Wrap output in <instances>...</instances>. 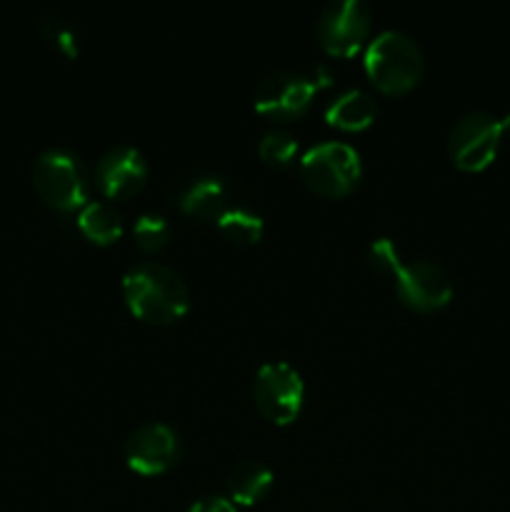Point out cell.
<instances>
[{
	"mask_svg": "<svg viewBox=\"0 0 510 512\" xmlns=\"http://www.w3.org/2000/svg\"><path fill=\"white\" fill-rule=\"evenodd\" d=\"M123 298L135 318L155 325L175 323L190 308L185 280L173 268L155 260L133 263L125 270Z\"/></svg>",
	"mask_w": 510,
	"mask_h": 512,
	"instance_id": "obj_1",
	"label": "cell"
},
{
	"mask_svg": "<svg viewBox=\"0 0 510 512\" xmlns=\"http://www.w3.org/2000/svg\"><path fill=\"white\" fill-rule=\"evenodd\" d=\"M365 73L383 93L400 95L420 83L425 73V55L418 40L403 30H380L365 48Z\"/></svg>",
	"mask_w": 510,
	"mask_h": 512,
	"instance_id": "obj_2",
	"label": "cell"
},
{
	"mask_svg": "<svg viewBox=\"0 0 510 512\" xmlns=\"http://www.w3.org/2000/svg\"><path fill=\"white\" fill-rule=\"evenodd\" d=\"M33 185L50 208L60 213H73L90 200L93 178L73 150L53 145L35 155Z\"/></svg>",
	"mask_w": 510,
	"mask_h": 512,
	"instance_id": "obj_3",
	"label": "cell"
},
{
	"mask_svg": "<svg viewBox=\"0 0 510 512\" xmlns=\"http://www.w3.org/2000/svg\"><path fill=\"white\" fill-rule=\"evenodd\" d=\"M363 163L360 153L340 140L313 145L300 158V178L310 190L325 198H343L358 185Z\"/></svg>",
	"mask_w": 510,
	"mask_h": 512,
	"instance_id": "obj_4",
	"label": "cell"
},
{
	"mask_svg": "<svg viewBox=\"0 0 510 512\" xmlns=\"http://www.w3.org/2000/svg\"><path fill=\"white\" fill-rule=\"evenodd\" d=\"M253 400L265 420L273 425H290L303 408L305 383L290 363L270 360L255 373Z\"/></svg>",
	"mask_w": 510,
	"mask_h": 512,
	"instance_id": "obj_5",
	"label": "cell"
},
{
	"mask_svg": "<svg viewBox=\"0 0 510 512\" xmlns=\"http://www.w3.org/2000/svg\"><path fill=\"white\" fill-rule=\"evenodd\" d=\"M370 25H373V10L365 0H330L320 10L315 35L325 53L348 58L363 48Z\"/></svg>",
	"mask_w": 510,
	"mask_h": 512,
	"instance_id": "obj_6",
	"label": "cell"
},
{
	"mask_svg": "<svg viewBox=\"0 0 510 512\" xmlns=\"http://www.w3.org/2000/svg\"><path fill=\"white\" fill-rule=\"evenodd\" d=\"M503 138V125L485 110H470L455 120L448 135V155L465 173H478L495 160Z\"/></svg>",
	"mask_w": 510,
	"mask_h": 512,
	"instance_id": "obj_7",
	"label": "cell"
},
{
	"mask_svg": "<svg viewBox=\"0 0 510 512\" xmlns=\"http://www.w3.org/2000/svg\"><path fill=\"white\" fill-rule=\"evenodd\" d=\"M318 85L295 70H275L265 75L253 95V105L260 115L273 120L300 118L313 103Z\"/></svg>",
	"mask_w": 510,
	"mask_h": 512,
	"instance_id": "obj_8",
	"label": "cell"
},
{
	"mask_svg": "<svg viewBox=\"0 0 510 512\" xmlns=\"http://www.w3.org/2000/svg\"><path fill=\"white\" fill-rule=\"evenodd\" d=\"M395 278V293L408 308L418 313H435L453 298L450 275L433 260H410L400 265Z\"/></svg>",
	"mask_w": 510,
	"mask_h": 512,
	"instance_id": "obj_9",
	"label": "cell"
},
{
	"mask_svg": "<svg viewBox=\"0 0 510 512\" xmlns=\"http://www.w3.org/2000/svg\"><path fill=\"white\" fill-rule=\"evenodd\" d=\"M180 458V435L168 423L138 425L125 438V460L140 475H160L173 468Z\"/></svg>",
	"mask_w": 510,
	"mask_h": 512,
	"instance_id": "obj_10",
	"label": "cell"
},
{
	"mask_svg": "<svg viewBox=\"0 0 510 512\" xmlns=\"http://www.w3.org/2000/svg\"><path fill=\"white\" fill-rule=\"evenodd\" d=\"M148 160L133 145H110L95 165V185L110 200L140 193L148 180Z\"/></svg>",
	"mask_w": 510,
	"mask_h": 512,
	"instance_id": "obj_11",
	"label": "cell"
},
{
	"mask_svg": "<svg viewBox=\"0 0 510 512\" xmlns=\"http://www.w3.org/2000/svg\"><path fill=\"white\" fill-rule=\"evenodd\" d=\"M178 205L195 218L218 220L230 208V188L220 175H195L178 190Z\"/></svg>",
	"mask_w": 510,
	"mask_h": 512,
	"instance_id": "obj_12",
	"label": "cell"
},
{
	"mask_svg": "<svg viewBox=\"0 0 510 512\" xmlns=\"http://www.w3.org/2000/svg\"><path fill=\"white\" fill-rule=\"evenodd\" d=\"M375 115H378V105H375V100L360 88L343 90V93L335 95L328 103V108H325V120H328L333 128L348 130V133L368 128L375 120Z\"/></svg>",
	"mask_w": 510,
	"mask_h": 512,
	"instance_id": "obj_13",
	"label": "cell"
},
{
	"mask_svg": "<svg viewBox=\"0 0 510 512\" xmlns=\"http://www.w3.org/2000/svg\"><path fill=\"white\" fill-rule=\"evenodd\" d=\"M78 230L98 245H110L120 240L125 230L123 213L108 200H88L78 210Z\"/></svg>",
	"mask_w": 510,
	"mask_h": 512,
	"instance_id": "obj_14",
	"label": "cell"
},
{
	"mask_svg": "<svg viewBox=\"0 0 510 512\" xmlns=\"http://www.w3.org/2000/svg\"><path fill=\"white\" fill-rule=\"evenodd\" d=\"M273 488V473L258 460H243L228 475V495L233 505H255Z\"/></svg>",
	"mask_w": 510,
	"mask_h": 512,
	"instance_id": "obj_15",
	"label": "cell"
},
{
	"mask_svg": "<svg viewBox=\"0 0 510 512\" xmlns=\"http://www.w3.org/2000/svg\"><path fill=\"white\" fill-rule=\"evenodd\" d=\"M220 233L228 240L238 245H255L263 238L265 223L255 210L245 208V205H230L223 215L218 218Z\"/></svg>",
	"mask_w": 510,
	"mask_h": 512,
	"instance_id": "obj_16",
	"label": "cell"
},
{
	"mask_svg": "<svg viewBox=\"0 0 510 512\" xmlns=\"http://www.w3.org/2000/svg\"><path fill=\"white\" fill-rule=\"evenodd\" d=\"M258 155L260 160H265L273 168H290L295 163V158H298V140L288 130L270 128L260 138Z\"/></svg>",
	"mask_w": 510,
	"mask_h": 512,
	"instance_id": "obj_17",
	"label": "cell"
},
{
	"mask_svg": "<svg viewBox=\"0 0 510 512\" xmlns=\"http://www.w3.org/2000/svg\"><path fill=\"white\" fill-rule=\"evenodd\" d=\"M170 223L158 213H143L133 223V243L143 253H158L168 245Z\"/></svg>",
	"mask_w": 510,
	"mask_h": 512,
	"instance_id": "obj_18",
	"label": "cell"
},
{
	"mask_svg": "<svg viewBox=\"0 0 510 512\" xmlns=\"http://www.w3.org/2000/svg\"><path fill=\"white\" fill-rule=\"evenodd\" d=\"M365 260H368L370 268L380 275H395L400 270V250L398 245L390 238L380 235V238H373L365 248Z\"/></svg>",
	"mask_w": 510,
	"mask_h": 512,
	"instance_id": "obj_19",
	"label": "cell"
},
{
	"mask_svg": "<svg viewBox=\"0 0 510 512\" xmlns=\"http://www.w3.org/2000/svg\"><path fill=\"white\" fill-rule=\"evenodd\" d=\"M43 35L60 55L65 58H75L78 55V33L73 25L63 18H48L43 23Z\"/></svg>",
	"mask_w": 510,
	"mask_h": 512,
	"instance_id": "obj_20",
	"label": "cell"
},
{
	"mask_svg": "<svg viewBox=\"0 0 510 512\" xmlns=\"http://www.w3.org/2000/svg\"><path fill=\"white\" fill-rule=\"evenodd\" d=\"M185 512H238L230 498H220V495H208V498L195 500Z\"/></svg>",
	"mask_w": 510,
	"mask_h": 512,
	"instance_id": "obj_21",
	"label": "cell"
},
{
	"mask_svg": "<svg viewBox=\"0 0 510 512\" xmlns=\"http://www.w3.org/2000/svg\"><path fill=\"white\" fill-rule=\"evenodd\" d=\"M500 125H503V133H508V135H510V113L505 115L503 120H500Z\"/></svg>",
	"mask_w": 510,
	"mask_h": 512,
	"instance_id": "obj_22",
	"label": "cell"
}]
</instances>
